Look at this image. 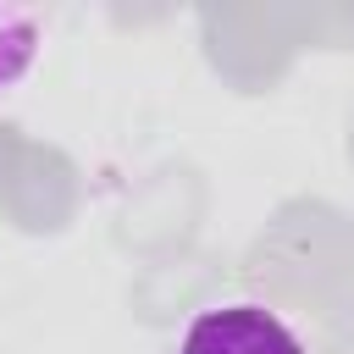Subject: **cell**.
<instances>
[{"label":"cell","instance_id":"cell-2","mask_svg":"<svg viewBox=\"0 0 354 354\" xmlns=\"http://www.w3.org/2000/svg\"><path fill=\"white\" fill-rule=\"evenodd\" d=\"M44 50V17L28 6H0V94H11Z\"/></svg>","mask_w":354,"mask_h":354},{"label":"cell","instance_id":"cell-1","mask_svg":"<svg viewBox=\"0 0 354 354\" xmlns=\"http://www.w3.org/2000/svg\"><path fill=\"white\" fill-rule=\"evenodd\" d=\"M166 354H310V348L260 299H221L194 310Z\"/></svg>","mask_w":354,"mask_h":354}]
</instances>
